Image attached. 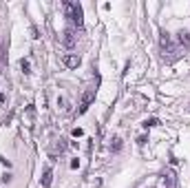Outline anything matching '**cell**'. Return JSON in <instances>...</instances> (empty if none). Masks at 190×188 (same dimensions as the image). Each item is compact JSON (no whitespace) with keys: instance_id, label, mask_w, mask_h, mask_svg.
<instances>
[{"instance_id":"obj_1","label":"cell","mask_w":190,"mask_h":188,"mask_svg":"<svg viewBox=\"0 0 190 188\" xmlns=\"http://www.w3.org/2000/svg\"><path fill=\"white\" fill-rule=\"evenodd\" d=\"M64 9H66L69 18H71V20L78 24V27L84 24V13H82V7H80L78 2H64Z\"/></svg>"},{"instance_id":"obj_2","label":"cell","mask_w":190,"mask_h":188,"mask_svg":"<svg viewBox=\"0 0 190 188\" xmlns=\"http://www.w3.org/2000/svg\"><path fill=\"white\" fill-rule=\"evenodd\" d=\"M93 100H95V91H86V93H84V95H82V102H80V113H86Z\"/></svg>"},{"instance_id":"obj_3","label":"cell","mask_w":190,"mask_h":188,"mask_svg":"<svg viewBox=\"0 0 190 188\" xmlns=\"http://www.w3.org/2000/svg\"><path fill=\"white\" fill-rule=\"evenodd\" d=\"M75 40H78V38H75V31H73V29H66V31L62 33V44L66 46V49L75 46Z\"/></svg>"},{"instance_id":"obj_4","label":"cell","mask_w":190,"mask_h":188,"mask_svg":"<svg viewBox=\"0 0 190 188\" xmlns=\"http://www.w3.org/2000/svg\"><path fill=\"white\" fill-rule=\"evenodd\" d=\"M159 44H161V51H173V42H170V35L168 33H161V40H159Z\"/></svg>"},{"instance_id":"obj_5","label":"cell","mask_w":190,"mask_h":188,"mask_svg":"<svg viewBox=\"0 0 190 188\" xmlns=\"http://www.w3.org/2000/svg\"><path fill=\"white\" fill-rule=\"evenodd\" d=\"M64 64H66L69 69L80 67V55H64Z\"/></svg>"},{"instance_id":"obj_6","label":"cell","mask_w":190,"mask_h":188,"mask_svg":"<svg viewBox=\"0 0 190 188\" xmlns=\"http://www.w3.org/2000/svg\"><path fill=\"white\" fill-rule=\"evenodd\" d=\"M51 179H53V171H51V168H46L44 175H42V179H40V186L42 188H49L51 186Z\"/></svg>"},{"instance_id":"obj_7","label":"cell","mask_w":190,"mask_h":188,"mask_svg":"<svg viewBox=\"0 0 190 188\" xmlns=\"http://www.w3.org/2000/svg\"><path fill=\"white\" fill-rule=\"evenodd\" d=\"M33 115H35V109L29 104V106H27V117H24V124H27V126L33 124Z\"/></svg>"},{"instance_id":"obj_8","label":"cell","mask_w":190,"mask_h":188,"mask_svg":"<svg viewBox=\"0 0 190 188\" xmlns=\"http://www.w3.org/2000/svg\"><path fill=\"white\" fill-rule=\"evenodd\" d=\"M20 69H22V73L29 75V73H31V62L27 60V58H22V60H20Z\"/></svg>"},{"instance_id":"obj_9","label":"cell","mask_w":190,"mask_h":188,"mask_svg":"<svg viewBox=\"0 0 190 188\" xmlns=\"http://www.w3.org/2000/svg\"><path fill=\"white\" fill-rule=\"evenodd\" d=\"M179 42L190 46V31H181V33H179Z\"/></svg>"},{"instance_id":"obj_10","label":"cell","mask_w":190,"mask_h":188,"mask_svg":"<svg viewBox=\"0 0 190 188\" xmlns=\"http://www.w3.org/2000/svg\"><path fill=\"white\" fill-rule=\"evenodd\" d=\"M141 126H144V128H153V126H159V120H157V117H150V120H146Z\"/></svg>"},{"instance_id":"obj_11","label":"cell","mask_w":190,"mask_h":188,"mask_svg":"<svg viewBox=\"0 0 190 188\" xmlns=\"http://www.w3.org/2000/svg\"><path fill=\"white\" fill-rule=\"evenodd\" d=\"M119 148H122V139L115 137V139H113V144H111V150H113V153H117Z\"/></svg>"},{"instance_id":"obj_12","label":"cell","mask_w":190,"mask_h":188,"mask_svg":"<svg viewBox=\"0 0 190 188\" xmlns=\"http://www.w3.org/2000/svg\"><path fill=\"white\" fill-rule=\"evenodd\" d=\"M0 62H7V53H5V42H0Z\"/></svg>"},{"instance_id":"obj_13","label":"cell","mask_w":190,"mask_h":188,"mask_svg":"<svg viewBox=\"0 0 190 188\" xmlns=\"http://www.w3.org/2000/svg\"><path fill=\"white\" fill-rule=\"evenodd\" d=\"M71 135H73V137H82V135H84V131L78 126V128H73V131H71Z\"/></svg>"},{"instance_id":"obj_14","label":"cell","mask_w":190,"mask_h":188,"mask_svg":"<svg viewBox=\"0 0 190 188\" xmlns=\"http://www.w3.org/2000/svg\"><path fill=\"white\" fill-rule=\"evenodd\" d=\"M71 168H73V171H78V168H80V159H78V157L71 159Z\"/></svg>"},{"instance_id":"obj_15","label":"cell","mask_w":190,"mask_h":188,"mask_svg":"<svg viewBox=\"0 0 190 188\" xmlns=\"http://www.w3.org/2000/svg\"><path fill=\"white\" fill-rule=\"evenodd\" d=\"M2 102H5V95H2V93H0V104H2Z\"/></svg>"}]
</instances>
